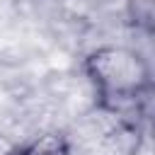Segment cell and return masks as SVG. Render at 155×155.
Here are the masks:
<instances>
[{
	"mask_svg": "<svg viewBox=\"0 0 155 155\" xmlns=\"http://www.w3.org/2000/svg\"><path fill=\"white\" fill-rule=\"evenodd\" d=\"M85 73L94 80L99 94L138 92L150 85V63L121 44H104L92 48L85 61Z\"/></svg>",
	"mask_w": 155,
	"mask_h": 155,
	"instance_id": "6da1fadb",
	"label": "cell"
}]
</instances>
